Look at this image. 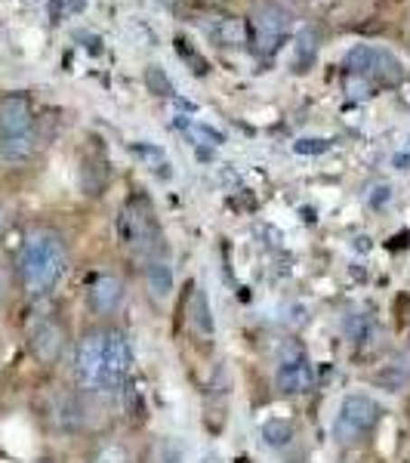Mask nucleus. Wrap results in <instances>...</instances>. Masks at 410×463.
I'll return each mask as SVG.
<instances>
[{
    "mask_svg": "<svg viewBox=\"0 0 410 463\" xmlns=\"http://www.w3.org/2000/svg\"><path fill=\"white\" fill-rule=\"evenodd\" d=\"M342 90L352 102H368L374 96V80H368L364 74H352L346 71V80H342Z\"/></svg>",
    "mask_w": 410,
    "mask_h": 463,
    "instance_id": "16",
    "label": "nucleus"
},
{
    "mask_svg": "<svg viewBox=\"0 0 410 463\" xmlns=\"http://www.w3.org/2000/svg\"><path fill=\"white\" fill-rule=\"evenodd\" d=\"M210 37L219 47H241V43H247V25L238 16H226L210 28Z\"/></svg>",
    "mask_w": 410,
    "mask_h": 463,
    "instance_id": "14",
    "label": "nucleus"
},
{
    "mask_svg": "<svg viewBox=\"0 0 410 463\" xmlns=\"http://www.w3.org/2000/svg\"><path fill=\"white\" fill-rule=\"evenodd\" d=\"M176 43H179V53H182L185 62H191V65H195V71H198V74H204V71H207V62H204V59H200L191 47H185V41H176Z\"/></svg>",
    "mask_w": 410,
    "mask_h": 463,
    "instance_id": "23",
    "label": "nucleus"
},
{
    "mask_svg": "<svg viewBox=\"0 0 410 463\" xmlns=\"http://www.w3.org/2000/svg\"><path fill=\"white\" fill-rule=\"evenodd\" d=\"M379 420H383V405H379L374 395L352 392L340 405V417L333 423V439L342 448H352L358 442H364V436H370L379 427Z\"/></svg>",
    "mask_w": 410,
    "mask_h": 463,
    "instance_id": "4",
    "label": "nucleus"
},
{
    "mask_svg": "<svg viewBox=\"0 0 410 463\" xmlns=\"http://www.w3.org/2000/svg\"><path fill=\"white\" fill-rule=\"evenodd\" d=\"M327 148H331L327 139H300V143H296V152L300 155H321Z\"/></svg>",
    "mask_w": 410,
    "mask_h": 463,
    "instance_id": "22",
    "label": "nucleus"
},
{
    "mask_svg": "<svg viewBox=\"0 0 410 463\" xmlns=\"http://www.w3.org/2000/svg\"><path fill=\"white\" fill-rule=\"evenodd\" d=\"M290 34V16L278 4H263L253 13V41L263 56H275Z\"/></svg>",
    "mask_w": 410,
    "mask_h": 463,
    "instance_id": "9",
    "label": "nucleus"
},
{
    "mask_svg": "<svg viewBox=\"0 0 410 463\" xmlns=\"http://www.w3.org/2000/svg\"><path fill=\"white\" fill-rule=\"evenodd\" d=\"M145 87L152 90L154 96H173V84H170V78L163 74V69H158V65L145 69Z\"/></svg>",
    "mask_w": 410,
    "mask_h": 463,
    "instance_id": "19",
    "label": "nucleus"
},
{
    "mask_svg": "<svg viewBox=\"0 0 410 463\" xmlns=\"http://www.w3.org/2000/svg\"><path fill=\"white\" fill-rule=\"evenodd\" d=\"M346 69L352 74H364L368 80H374L379 87H398L405 78V69L395 59L389 50H377V47H355L346 56Z\"/></svg>",
    "mask_w": 410,
    "mask_h": 463,
    "instance_id": "7",
    "label": "nucleus"
},
{
    "mask_svg": "<svg viewBox=\"0 0 410 463\" xmlns=\"http://www.w3.org/2000/svg\"><path fill=\"white\" fill-rule=\"evenodd\" d=\"M133 152H136L139 158H143L148 167L154 170V174H167V170H163V167H167V158H163V152L158 146H136Z\"/></svg>",
    "mask_w": 410,
    "mask_h": 463,
    "instance_id": "20",
    "label": "nucleus"
},
{
    "mask_svg": "<svg viewBox=\"0 0 410 463\" xmlns=\"http://www.w3.org/2000/svg\"><path fill=\"white\" fill-rule=\"evenodd\" d=\"M6 297H10V272L0 266V306L6 303Z\"/></svg>",
    "mask_w": 410,
    "mask_h": 463,
    "instance_id": "25",
    "label": "nucleus"
},
{
    "mask_svg": "<svg viewBox=\"0 0 410 463\" xmlns=\"http://www.w3.org/2000/svg\"><path fill=\"white\" fill-rule=\"evenodd\" d=\"M275 386L281 395H305L315 390V364L305 358L300 346H290L278 358V371H275Z\"/></svg>",
    "mask_w": 410,
    "mask_h": 463,
    "instance_id": "8",
    "label": "nucleus"
},
{
    "mask_svg": "<svg viewBox=\"0 0 410 463\" xmlns=\"http://www.w3.org/2000/svg\"><path fill=\"white\" fill-rule=\"evenodd\" d=\"M407 380H410V368H401L398 362H395V364H386L383 374H377V383H383L389 392H398L401 386L407 383Z\"/></svg>",
    "mask_w": 410,
    "mask_h": 463,
    "instance_id": "18",
    "label": "nucleus"
},
{
    "mask_svg": "<svg viewBox=\"0 0 410 463\" xmlns=\"http://www.w3.org/2000/svg\"><path fill=\"white\" fill-rule=\"evenodd\" d=\"M6 226H10V211H6V204L0 201V235L6 232Z\"/></svg>",
    "mask_w": 410,
    "mask_h": 463,
    "instance_id": "26",
    "label": "nucleus"
},
{
    "mask_svg": "<svg viewBox=\"0 0 410 463\" xmlns=\"http://www.w3.org/2000/svg\"><path fill=\"white\" fill-rule=\"evenodd\" d=\"M185 325L189 331L195 334L198 340H213L216 334V321H213V309H210V300H207V290L204 288H195L185 300Z\"/></svg>",
    "mask_w": 410,
    "mask_h": 463,
    "instance_id": "12",
    "label": "nucleus"
},
{
    "mask_svg": "<svg viewBox=\"0 0 410 463\" xmlns=\"http://www.w3.org/2000/svg\"><path fill=\"white\" fill-rule=\"evenodd\" d=\"M117 235L126 248H133L145 260H161L163 253V232L154 213L152 201L136 195L124 204L121 216H117Z\"/></svg>",
    "mask_w": 410,
    "mask_h": 463,
    "instance_id": "3",
    "label": "nucleus"
},
{
    "mask_svg": "<svg viewBox=\"0 0 410 463\" xmlns=\"http://www.w3.org/2000/svg\"><path fill=\"white\" fill-rule=\"evenodd\" d=\"M318 43H321V34L318 28L305 25L300 34H296V69L305 71L312 62H315V53H318Z\"/></svg>",
    "mask_w": 410,
    "mask_h": 463,
    "instance_id": "15",
    "label": "nucleus"
},
{
    "mask_svg": "<svg viewBox=\"0 0 410 463\" xmlns=\"http://www.w3.org/2000/svg\"><path fill=\"white\" fill-rule=\"evenodd\" d=\"M161 4H163V6H173V4H176V0H161Z\"/></svg>",
    "mask_w": 410,
    "mask_h": 463,
    "instance_id": "27",
    "label": "nucleus"
},
{
    "mask_svg": "<svg viewBox=\"0 0 410 463\" xmlns=\"http://www.w3.org/2000/svg\"><path fill=\"white\" fill-rule=\"evenodd\" d=\"M133 371V349L121 331H106V380L108 390H121Z\"/></svg>",
    "mask_w": 410,
    "mask_h": 463,
    "instance_id": "11",
    "label": "nucleus"
},
{
    "mask_svg": "<svg viewBox=\"0 0 410 463\" xmlns=\"http://www.w3.org/2000/svg\"><path fill=\"white\" fill-rule=\"evenodd\" d=\"M124 297H126V288L117 275H96L87 288V306H89V312L99 318L115 316V312L121 309Z\"/></svg>",
    "mask_w": 410,
    "mask_h": 463,
    "instance_id": "10",
    "label": "nucleus"
},
{
    "mask_svg": "<svg viewBox=\"0 0 410 463\" xmlns=\"http://www.w3.org/2000/svg\"><path fill=\"white\" fill-rule=\"evenodd\" d=\"M65 349H69V327L59 316H43L37 318L28 331V353L41 368H53L62 362Z\"/></svg>",
    "mask_w": 410,
    "mask_h": 463,
    "instance_id": "6",
    "label": "nucleus"
},
{
    "mask_svg": "<svg viewBox=\"0 0 410 463\" xmlns=\"http://www.w3.org/2000/svg\"><path fill=\"white\" fill-rule=\"evenodd\" d=\"M37 146L34 137V111L22 93L0 99V158L19 164L32 158Z\"/></svg>",
    "mask_w": 410,
    "mask_h": 463,
    "instance_id": "2",
    "label": "nucleus"
},
{
    "mask_svg": "<svg viewBox=\"0 0 410 463\" xmlns=\"http://www.w3.org/2000/svg\"><path fill=\"white\" fill-rule=\"evenodd\" d=\"M74 380L87 392H106V331H87L74 343Z\"/></svg>",
    "mask_w": 410,
    "mask_h": 463,
    "instance_id": "5",
    "label": "nucleus"
},
{
    "mask_svg": "<svg viewBox=\"0 0 410 463\" xmlns=\"http://www.w3.org/2000/svg\"><path fill=\"white\" fill-rule=\"evenodd\" d=\"M374 192H377V195L370 198V204H374V207H383V201L389 204V198H392V189H389V185H377Z\"/></svg>",
    "mask_w": 410,
    "mask_h": 463,
    "instance_id": "24",
    "label": "nucleus"
},
{
    "mask_svg": "<svg viewBox=\"0 0 410 463\" xmlns=\"http://www.w3.org/2000/svg\"><path fill=\"white\" fill-rule=\"evenodd\" d=\"M145 285H148V294H152L154 303H163L170 294H173V266L167 263V260H148L145 263Z\"/></svg>",
    "mask_w": 410,
    "mask_h": 463,
    "instance_id": "13",
    "label": "nucleus"
},
{
    "mask_svg": "<svg viewBox=\"0 0 410 463\" xmlns=\"http://www.w3.org/2000/svg\"><path fill=\"white\" fill-rule=\"evenodd\" d=\"M89 463H126V454L121 445H106L96 451V458Z\"/></svg>",
    "mask_w": 410,
    "mask_h": 463,
    "instance_id": "21",
    "label": "nucleus"
},
{
    "mask_svg": "<svg viewBox=\"0 0 410 463\" xmlns=\"http://www.w3.org/2000/svg\"><path fill=\"white\" fill-rule=\"evenodd\" d=\"M69 272V250L53 229H34L16 260V281L25 297H47Z\"/></svg>",
    "mask_w": 410,
    "mask_h": 463,
    "instance_id": "1",
    "label": "nucleus"
},
{
    "mask_svg": "<svg viewBox=\"0 0 410 463\" xmlns=\"http://www.w3.org/2000/svg\"><path fill=\"white\" fill-rule=\"evenodd\" d=\"M263 439H266V445H272V448H284L290 445V439H294V427H290L287 420H266Z\"/></svg>",
    "mask_w": 410,
    "mask_h": 463,
    "instance_id": "17",
    "label": "nucleus"
}]
</instances>
